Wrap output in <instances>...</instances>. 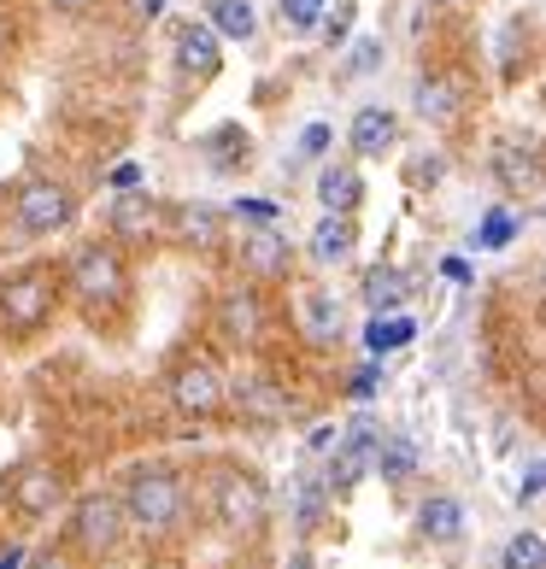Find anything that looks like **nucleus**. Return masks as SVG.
I'll list each match as a JSON object with an SVG mask.
<instances>
[{"label": "nucleus", "mask_w": 546, "mask_h": 569, "mask_svg": "<svg viewBox=\"0 0 546 569\" xmlns=\"http://www.w3.org/2000/svg\"><path fill=\"white\" fill-rule=\"evenodd\" d=\"M324 147H329V123H306L300 130V159H318Z\"/></svg>", "instance_id": "nucleus-33"}, {"label": "nucleus", "mask_w": 546, "mask_h": 569, "mask_svg": "<svg viewBox=\"0 0 546 569\" xmlns=\"http://www.w3.org/2000/svg\"><path fill=\"white\" fill-rule=\"evenodd\" d=\"M177 229H182V241H195L200 252H212L224 241V212H212V206H182Z\"/></svg>", "instance_id": "nucleus-26"}, {"label": "nucleus", "mask_w": 546, "mask_h": 569, "mask_svg": "<svg viewBox=\"0 0 546 569\" xmlns=\"http://www.w3.org/2000/svg\"><path fill=\"white\" fill-rule=\"evenodd\" d=\"M376 388H383V365L370 358V365H365L359 376H353V399H376Z\"/></svg>", "instance_id": "nucleus-34"}, {"label": "nucleus", "mask_w": 546, "mask_h": 569, "mask_svg": "<svg viewBox=\"0 0 546 569\" xmlns=\"http://www.w3.org/2000/svg\"><path fill=\"white\" fill-rule=\"evenodd\" d=\"M376 66H383V41H365V48L353 53V66H347V71H353V77H365V71H376Z\"/></svg>", "instance_id": "nucleus-35"}, {"label": "nucleus", "mask_w": 546, "mask_h": 569, "mask_svg": "<svg viewBox=\"0 0 546 569\" xmlns=\"http://www.w3.org/2000/svg\"><path fill=\"white\" fill-rule=\"evenodd\" d=\"M329 499H335V493L324 488V476H300V481H294V522H300V535L324 522Z\"/></svg>", "instance_id": "nucleus-27"}, {"label": "nucleus", "mask_w": 546, "mask_h": 569, "mask_svg": "<svg viewBox=\"0 0 546 569\" xmlns=\"http://www.w3.org/2000/svg\"><path fill=\"white\" fill-rule=\"evenodd\" d=\"M411 100H417V112H424L429 123H453L458 112H465V89H458V77H424Z\"/></svg>", "instance_id": "nucleus-19"}, {"label": "nucleus", "mask_w": 546, "mask_h": 569, "mask_svg": "<svg viewBox=\"0 0 546 569\" xmlns=\"http://www.w3.org/2000/svg\"><path fill=\"white\" fill-rule=\"evenodd\" d=\"M123 535H130V522H123V505L118 493H82L77 511H71V540L82 546L89 558H112Z\"/></svg>", "instance_id": "nucleus-5"}, {"label": "nucleus", "mask_w": 546, "mask_h": 569, "mask_svg": "<svg viewBox=\"0 0 546 569\" xmlns=\"http://www.w3.org/2000/svg\"><path fill=\"white\" fill-rule=\"evenodd\" d=\"M282 24L318 30V24H324V0H282Z\"/></svg>", "instance_id": "nucleus-31"}, {"label": "nucleus", "mask_w": 546, "mask_h": 569, "mask_svg": "<svg viewBox=\"0 0 546 569\" xmlns=\"http://www.w3.org/2000/svg\"><path fill=\"white\" fill-rule=\"evenodd\" d=\"M353 247H359V223L341 218V212H324L318 229H311V241H306L311 264H324V270H329V264H347Z\"/></svg>", "instance_id": "nucleus-13"}, {"label": "nucleus", "mask_w": 546, "mask_h": 569, "mask_svg": "<svg viewBox=\"0 0 546 569\" xmlns=\"http://www.w3.org/2000/svg\"><path fill=\"white\" fill-rule=\"evenodd\" d=\"M24 569H71L66 558H36V563H24Z\"/></svg>", "instance_id": "nucleus-44"}, {"label": "nucleus", "mask_w": 546, "mask_h": 569, "mask_svg": "<svg viewBox=\"0 0 546 569\" xmlns=\"http://www.w3.org/2000/svg\"><path fill=\"white\" fill-rule=\"evenodd\" d=\"M370 470H383V481H406L417 470V440L406 435H388V440H376V458H370Z\"/></svg>", "instance_id": "nucleus-25"}, {"label": "nucleus", "mask_w": 546, "mask_h": 569, "mask_svg": "<svg viewBox=\"0 0 546 569\" xmlns=\"http://www.w3.org/2000/svg\"><path fill=\"white\" fill-rule=\"evenodd\" d=\"M300 323H306V335L318 347H335V341H341V300L324 293V288H311L306 300H300Z\"/></svg>", "instance_id": "nucleus-20"}, {"label": "nucleus", "mask_w": 546, "mask_h": 569, "mask_svg": "<svg viewBox=\"0 0 546 569\" xmlns=\"http://www.w3.org/2000/svg\"><path fill=\"white\" fill-rule=\"evenodd\" d=\"M218 522L229 535H259L265 522H270V499H265V481L259 476H247V470H224L218 476Z\"/></svg>", "instance_id": "nucleus-6"}, {"label": "nucleus", "mask_w": 546, "mask_h": 569, "mask_svg": "<svg viewBox=\"0 0 546 569\" xmlns=\"http://www.w3.org/2000/svg\"><path fill=\"white\" fill-rule=\"evenodd\" d=\"M48 7H53V12H66V18H77V12H89L95 0H48Z\"/></svg>", "instance_id": "nucleus-41"}, {"label": "nucleus", "mask_w": 546, "mask_h": 569, "mask_svg": "<svg viewBox=\"0 0 546 569\" xmlns=\"http://www.w3.org/2000/svg\"><path fill=\"white\" fill-rule=\"evenodd\" d=\"M206 24H212V36L224 41H254L259 36V12H254V0H212L206 7Z\"/></svg>", "instance_id": "nucleus-21"}, {"label": "nucleus", "mask_w": 546, "mask_h": 569, "mask_svg": "<svg viewBox=\"0 0 546 569\" xmlns=\"http://www.w3.org/2000/svg\"><path fill=\"white\" fill-rule=\"evenodd\" d=\"M376 440H383V435H376L370 417H359V423L335 440V447H329L335 458H329V476H324L329 493H353V488H359L365 470H370V458H376Z\"/></svg>", "instance_id": "nucleus-7"}, {"label": "nucleus", "mask_w": 546, "mask_h": 569, "mask_svg": "<svg viewBox=\"0 0 546 569\" xmlns=\"http://www.w3.org/2000/svg\"><path fill=\"white\" fill-rule=\"evenodd\" d=\"M411 341H417V323L400 318V311H388V318H370V323H365V347H370V358L400 352V347H411Z\"/></svg>", "instance_id": "nucleus-24"}, {"label": "nucleus", "mask_w": 546, "mask_h": 569, "mask_svg": "<svg viewBox=\"0 0 546 569\" xmlns=\"http://www.w3.org/2000/svg\"><path fill=\"white\" fill-rule=\"evenodd\" d=\"M141 12H147V18H159V12H165V0H141Z\"/></svg>", "instance_id": "nucleus-46"}, {"label": "nucleus", "mask_w": 546, "mask_h": 569, "mask_svg": "<svg viewBox=\"0 0 546 569\" xmlns=\"http://www.w3.org/2000/svg\"><path fill=\"white\" fill-rule=\"evenodd\" d=\"M206 147H212V153H218V164H229V159H236V153L247 159V136L236 130V123H224V130H218L212 141H206Z\"/></svg>", "instance_id": "nucleus-32"}, {"label": "nucleus", "mask_w": 546, "mask_h": 569, "mask_svg": "<svg viewBox=\"0 0 546 569\" xmlns=\"http://www.w3.org/2000/svg\"><path fill=\"white\" fill-rule=\"evenodd\" d=\"M153 223H159V206L147 200V194H123L112 206V229H118L123 241H147V236H153Z\"/></svg>", "instance_id": "nucleus-23"}, {"label": "nucleus", "mask_w": 546, "mask_h": 569, "mask_svg": "<svg viewBox=\"0 0 546 569\" xmlns=\"http://www.w3.org/2000/svg\"><path fill=\"white\" fill-rule=\"evenodd\" d=\"M440 7H470V0H440Z\"/></svg>", "instance_id": "nucleus-47"}, {"label": "nucleus", "mask_w": 546, "mask_h": 569, "mask_svg": "<svg viewBox=\"0 0 546 569\" xmlns=\"http://www.w3.org/2000/svg\"><path fill=\"white\" fill-rule=\"evenodd\" d=\"M229 218H247L254 229H277L282 206H277V200H254V194H247V200H236V206H229Z\"/></svg>", "instance_id": "nucleus-30"}, {"label": "nucleus", "mask_w": 546, "mask_h": 569, "mask_svg": "<svg viewBox=\"0 0 546 569\" xmlns=\"http://www.w3.org/2000/svg\"><path fill=\"white\" fill-rule=\"evenodd\" d=\"M288 569H311V552H306V546H300V552L288 558Z\"/></svg>", "instance_id": "nucleus-45"}, {"label": "nucleus", "mask_w": 546, "mask_h": 569, "mask_svg": "<svg viewBox=\"0 0 546 569\" xmlns=\"http://www.w3.org/2000/svg\"><path fill=\"white\" fill-rule=\"evenodd\" d=\"M318 200H324V212L353 218V212L365 206V177L353 171L347 159H341V164H324V171H318Z\"/></svg>", "instance_id": "nucleus-17"}, {"label": "nucleus", "mask_w": 546, "mask_h": 569, "mask_svg": "<svg viewBox=\"0 0 546 569\" xmlns=\"http://www.w3.org/2000/svg\"><path fill=\"white\" fill-rule=\"evenodd\" d=\"M177 71L195 77V82H206V77L224 71V48H218L212 24H195V18H188V24L177 30Z\"/></svg>", "instance_id": "nucleus-11"}, {"label": "nucleus", "mask_w": 546, "mask_h": 569, "mask_svg": "<svg viewBox=\"0 0 546 569\" xmlns=\"http://www.w3.org/2000/svg\"><path fill=\"white\" fill-rule=\"evenodd\" d=\"M77 212V200H71V188L66 182H53V177H30L24 188L12 194V223H18V236H59V229L71 223Z\"/></svg>", "instance_id": "nucleus-4"}, {"label": "nucleus", "mask_w": 546, "mask_h": 569, "mask_svg": "<svg viewBox=\"0 0 546 569\" xmlns=\"http://www.w3.org/2000/svg\"><path fill=\"white\" fill-rule=\"evenodd\" d=\"M406 300H411V277H406V270H394V264H376V270H365V306L376 311V318L400 311Z\"/></svg>", "instance_id": "nucleus-18"}, {"label": "nucleus", "mask_w": 546, "mask_h": 569, "mask_svg": "<svg viewBox=\"0 0 546 569\" xmlns=\"http://www.w3.org/2000/svg\"><path fill=\"white\" fill-rule=\"evenodd\" d=\"M499 569H546V540H540V529L512 535L506 552H499Z\"/></svg>", "instance_id": "nucleus-29"}, {"label": "nucleus", "mask_w": 546, "mask_h": 569, "mask_svg": "<svg viewBox=\"0 0 546 569\" xmlns=\"http://www.w3.org/2000/svg\"><path fill=\"white\" fill-rule=\"evenodd\" d=\"M123 522H130L136 535H171L182 511H188V488L177 470H165V463H141V470L123 481Z\"/></svg>", "instance_id": "nucleus-1"}, {"label": "nucleus", "mask_w": 546, "mask_h": 569, "mask_svg": "<svg viewBox=\"0 0 546 569\" xmlns=\"http://www.w3.org/2000/svg\"><path fill=\"white\" fill-rule=\"evenodd\" d=\"M347 141H353V153H359V159H383L388 147L400 141V118H394L388 107H359V112H353Z\"/></svg>", "instance_id": "nucleus-12"}, {"label": "nucleus", "mask_w": 546, "mask_h": 569, "mask_svg": "<svg viewBox=\"0 0 546 569\" xmlns=\"http://www.w3.org/2000/svg\"><path fill=\"white\" fill-rule=\"evenodd\" d=\"M494 177L506 194H540V147H523V141H506L494 153Z\"/></svg>", "instance_id": "nucleus-15"}, {"label": "nucleus", "mask_w": 546, "mask_h": 569, "mask_svg": "<svg viewBox=\"0 0 546 569\" xmlns=\"http://www.w3.org/2000/svg\"><path fill=\"white\" fill-rule=\"evenodd\" d=\"M324 30H329V41H347V30H353V7H347V0L324 18Z\"/></svg>", "instance_id": "nucleus-37"}, {"label": "nucleus", "mask_w": 546, "mask_h": 569, "mask_svg": "<svg viewBox=\"0 0 546 569\" xmlns=\"http://www.w3.org/2000/svg\"><path fill=\"white\" fill-rule=\"evenodd\" d=\"M440 270H447L453 282H470V277H476V270H470V259H447V264H440Z\"/></svg>", "instance_id": "nucleus-39"}, {"label": "nucleus", "mask_w": 546, "mask_h": 569, "mask_svg": "<svg viewBox=\"0 0 546 569\" xmlns=\"http://www.w3.org/2000/svg\"><path fill=\"white\" fill-rule=\"evenodd\" d=\"M0 569H24V552H18V546H7V552H0Z\"/></svg>", "instance_id": "nucleus-43"}, {"label": "nucleus", "mask_w": 546, "mask_h": 569, "mask_svg": "<svg viewBox=\"0 0 546 569\" xmlns=\"http://www.w3.org/2000/svg\"><path fill=\"white\" fill-rule=\"evenodd\" d=\"M218 323L229 341H241V347H254L259 341V329H265V300L254 288H229L224 300H218Z\"/></svg>", "instance_id": "nucleus-14"}, {"label": "nucleus", "mask_w": 546, "mask_h": 569, "mask_svg": "<svg viewBox=\"0 0 546 569\" xmlns=\"http://www.w3.org/2000/svg\"><path fill=\"white\" fill-rule=\"evenodd\" d=\"M171 406L182 417H218L229 406V388L218 382V370L212 365H177L171 376Z\"/></svg>", "instance_id": "nucleus-8"}, {"label": "nucleus", "mask_w": 546, "mask_h": 569, "mask_svg": "<svg viewBox=\"0 0 546 569\" xmlns=\"http://www.w3.org/2000/svg\"><path fill=\"white\" fill-rule=\"evenodd\" d=\"M288 264H294L288 236H277V229H247V236H241V270H247L254 282L288 277Z\"/></svg>", "instance_id": "nucleus-10"}, {"label": "nucleus", "mask_w": 546, "mask_h": 569, "mask_svg": "<svg viewBox=\"0 0 546 569\" xmlns=\"http://www.w3.org/2000/svg\"><path fill=\"white\" fill-rule=\"evenodd\" d=\"M53 300H59V282L48 264H24L18 277L0 282V329L7 335H36L41 323L53 318Z\"/></svg>", "instance_id": "nucleus-2"}, {"label": "nucleus", "mask_w": 546, "mask_h": 569, "mask_svg": "<svg viewBox=\"0 0 546 569\" xmlns=\"http://www.w3.org/2000/svg\"><path fill=\"white\" fill-rule=\"evenodd\" d=\"M417 529H424V540H435V546H458L465 540V505H458L453 493H429L424 505H417Z\"/></svg>", "instance_id": "nucleus-16"}, {"label": "nucleus", "mask_w": 546, "mask_h": 569, "mask_svg": "<svg viewBox=\"0 0 546 569\" xmlns=\"http://www.w3.org/2000/svg\"><path fill=\"white\" fill-rule=\"evenodd\" d=\"M107 182L118 188V194H130V188H141V164H136V159H123V164H118V171H112Z\"/></svg>", "instance_id": "nucleus-36"}, {"label": "nucleus", "mask_w": 546, "mask_h": 569, "mask_svg": "<svg viewBox=\"0 0 546 569\" xmlns=\"http://www.w3.org/2000/svg\"><path fill=\"white\" fill-rule=\"evenodd\" d=\"M335 440H341V429H311V452H329Z\"/></svg>", "instance_id": "nucleus-40"}, {"label": "nucleus", "mask_w": 546, "mask_h": 569, "mask_svg": "<svg viewBox=\"0 0 546 569\" xmlns=\"http://www.w3.org/2000/svg\"><path fill=\"white\" fill-rule=\"evenodd\" d=\"M417 182H440V159H424V164H417Z\"/></svg>", "instance_id": "nucleus-42"}, {"label": "nucleus", "mask_w": 546, "mask_h": 569, "mask_svg": "<svg viewBox=\"0 0 546 569\" xmlns=\"http://www.w3.org/2000/svg\"><path fill=\"white\" fill-rule=\"evenodd\" d=\"M236 406L247 417H259V423H277V417H288V393L277 382H265V376H247V382H236Z\"/></svg>", "instance_id": "nucleus-22"}, {"label": "nucleus", "mask_w": 546, "mask_h": 569, "mask_svg": "<svg viewBox=\"0 0 546 569\" xmlns=\"http://www.w3.org/2000/svg\"><path fill=\"white\" fill-rule=\"evenodd\" d=\"M517 229H523V218H517V212H506V206H494V212L482 218V229H476V252H499V247H512V241H517Z\"/></svg>", "instance_id": "nucleus-28"}, {"label": "nucleus", "mask_w": 546, "mask_h": 569, "mask_svg": "<svg viewBox=\"0 0 546 569\" xmlns=\"http://www.w3.org/2000/svg\"><path fill=\"white\" fill-rule=\"evenodd\" d=\"M540 481H546V470H540V458H535L529 470H523V488H517V499H523V505H535V499H540Z\"/></svg>", "instance_id": "nucleus-38"}, {"label": "nucleus", "mask_w": 546, "mask_h": 569, "mask_svg": "<svg viewBox=\"0 0 546 569\" xmlns=\"http://www.w3.org/2000/svg\"><path fill=\"white\" fill-rule=\"evenodd\" d=\"M71 293L82 306H123V293H130V270H123V252L107 247V241H89L77 247L71 259Z\"/></svg>", "instance_id": "nucleus-3"}, {"label": "nucleus", "mask_w": 546, "mask_h": 569, "mask_svg": "<svg viewBox=\"0 0 546 569\" xmlns=\"http://www.w3.org/2000/svg\"><path fill=\"white\" fill-rule=\"evenodd\" d=\"M66 499V470H59V463H24V470L12 476V505L24 517H48L53 505Z\"/></svg>", "instance_id": "nucleus-9"}]
</instances>
